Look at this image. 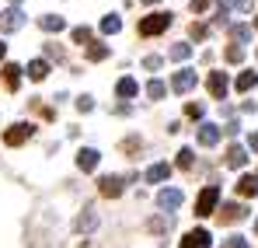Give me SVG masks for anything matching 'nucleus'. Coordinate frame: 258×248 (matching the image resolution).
<instances>
[{"label": "nucleus", "mask_w": 258, "mask_h": 248, "mask_svg": "<svg viewBox=\"0 0 258 248\" xmlns=\"http://www.w3.org/2000/svg\"><path fill=\"white\" fill-rule=\"evenodd\" d=\"M255 32H258V18H255Z\"/></svg>", "instance_id": "37998d69"}, {"label": "nucleus", "mask_w": 258, "mask_h": 248, "mask_svg": "<svg viewBox=\"0 0 258 248\" xmlns=\"http://www.w3.org/2000/svg\"><path fill=\"white\" fill-rule=\"evenodd\" d=\"M143 4H157V0H143Z\"/></svg>", "instance_id": "a19ab883"}, {"label": "nucleus", "mask_w": 258, "mask_h": 248, "mask_svg": "<svg viewBox=\"0 0 258 248\" xmlns=\"http://www.w3.org/2000/svg\"><path fill=\"white\" fill-rule=\"evenodd\" d=\"M105 56H108V45H101V42H94V45L87 49V60H94V63L105 60Z\"/></svg>", "instance_id": "bb28decb"}, {"label": "nucleus", "mask_w": 258, "mask_h": 248, "mask_svg": "<svg viewBox=\"0 0 258 248\" xmlns=\"http://www.w3.org/2000/svg\"><path fill=\"white\" fill-rule=\"evenodd\" d=\"M174 21V14H164V11H154V14H147V18H140V35H147V39H154V35H161V32H168Z\"/></svg>", "instance_id": "f257e3e1"}, {"label": "nucleus", "mask_w": 258, "mask_h": 248, "mask_svg": "<svg viewBox=\"0 0 258 248\" xmlns=\"http://www.w3.org/2000/svg\"><path fill=\"white\" fill-rule=\"evenodd\" d=\"M248 147H251V151H258V133H251V136H248Z\"/></svg>", "instance_id": "58836bf2"}, {"label": "nucleus", "mask_w": 258, "mask_h": 248, "mask_svg": "<svg viewBox=\"0 0 258 248\" xmlns=\"http://www.w3.org/2000/svg\"><path fill=\"white\" fill-rule=\"evenodd\" d=\"M192 39H206V25H192Z\"/></svg>", "instance_id": "c9c22d12"}, {"label": "nucleus", "mask_w": 258, "mask_h": 248, "mask_svg": "<svg viewBox=\"0 0 258 248\" xmlns=\"http://www.w3.org/2000/svg\"><path fill=\"white\" fill-rule=\"evenodd\" d=\"M251 87H258V74L255 70H244V74L237 77V91H251Z\"/></svg>", "instance_id": "412c9836"}, {"label": "nucleus", "mask_w": 258, "mask_h": 248, "mask_svg": "<svg viewBox=\"0 0 258 248\" xmlns=\"http://www.w3.org/2000/svg\"><path fill=\"white\" fill-rule=\"evenodd\" d=\"M241 60H244V49L241 45H230L227 49V63H241Z\"/></svg>", "instance_id": "c85d7f7f"}, {"label": "nucleus", "mask_w": 258, "mask_h": 248, "mask_svg": "<svg viewBox=\"0 0 258 248\" xmlns=\"http://www.w3.org/2000/svg\"><path fill=\"white\" fill-rule=\"evenodd\" d=\"M11 4H14V7H18V4H21V0H11Z\"/></svg>", "instance_id": "79ce46f5"}, {"label": "nucleus", "mask_w": 258, "mask_h": 248, "mask_svg": "<svg viewBox=\"0 0 258 248\" xmlns=\"http://www.w3.org/2000/svg\"><path fill=\"white\" fill-rule=\"evenodd\" d=\"M4 56H7V45H4V42H0V60H4Z\"/></svg>", "instance_id": "ea45409f"}, {"label": "nucleus", "mask_w": 258, "mask_h": 248, "mask_svg": "<svg viewBox=\"0 0 258 248\" xmlns=\"http://www.w3.org/2000/svg\"><path fill=\"white\" fill-rule=\"evenodd\" d=\"M98 158H101V154H98L94 147H84V151L77 154V168H81V171H94V168H98Z\"/></svg>", "instance_id": "f8f14e48"}, {"label": "nucleus", "mask_w": 258, "mask_h": 248, "mask_svg": "<svg viewBox=\"0 0 258 248\" xmlns=\"http://www.w3.org/2000/svg\"><path fill=\"white\" fill-rule=\"evenodd\" d=\"M206 87H210V94H213L216 102H223V98H227V87H230V81H227V74H210Z\"/></svg>", "instance_id": "6e6552de"}, {"label": "nucleus", "mask_w": 258, "mask_h": 248, "mask_svg": "<svg viewBox=\"0 0 258 248\" xmlns=\"http://www.w3.org/2000/svg\"><path fill=\"white\" fill-rule=\"evenodd\" d=\"M171 87L178 91V94H188L192 87H196V70H188V67H181L178 74L171 77Z\"/></svg>", "instance_id": "39448f33"}, {"label": "nucleus", "mask_w": 258, "mask_h": 248, "mask_svg": "<svg viewBox=\"0 0 258 248\" xmlns=\"http://www.w3.org/2000/svg\"><path fill=\"white\" fill-rule=\"evenodd\" d=\"M255 231H258V220H255Z\"/></svg>", "instance_id": "c03bdc74"}, {"label": "nucleus", "mask_w": 258, "mask_h": 248, "mask_svg": "<svg viewBox=\"0 0 258 248\" xmlns=\"http://www.w3.org/2000/svg\"><path fill=\"white\" fill-rule=\"evenodd\" d=\"M150 231H157V234H164V231H171V217H168V213H161V217H154V220H150Z\"/></svg>", "instance_id": "b1692460"}, {"label": "nucleus", "mask_w": 258, "mask_h": 248, "mask_svg": "<svg viewBox=\"0 0 258 248\" xmlns=\"http://www.w3.org/2000/svg\"><path fill=\"white\" fill-rule=\"evenodd\" d=\"M244 213H248V210L241 207V203H223L220 220H223V224H237V220H244Z\"/></svg>", "instance_id": "9b49d317"}, {"label": "nucleus", "mask_w": 258, "mask_h": 248, "mask_svg": "<svg viewBox=\"0 0 258 248\" xmlns=\"http://www.w3.org/2000/svg\"><path fill=\"white\" fill-rule=\"evenodd\" d=\"M185 112H188L192 119H203V112H206V109H203L199 102H188V105H185Z\"/></svg>", "instance_id": "7c9ffc66"}, {"label": "nucleus", "mask_w": 258, "mask_h": 248, "mask_svg": "<svg viewBox=\"0 0 258 248\" xmlns=\"http://www.w3.org/2000/svg\"><path fill=\"white\" fill-rule=\"evenodd\" d=\"M181 200H185V196H181V189H161V192H157V207L168 210V213L181 207Z\"/></svg>", "instance_id": "0eeeda50"}, {"label": "nucleus", "mask_w": 258, "mask_h": 248, "mask_svg": "<svg viewBox=\"0 0 258 248\" xmlns=\"http://www.w3.org/2000/svg\"><path fill=\"white\" fill-rule=\"evenodd\" d=\"M168 56L181 63V60H188V56H192V45H188V42H174V45H171V53H168Z\"/></svg>", "instance_id": "5701e85b"}, {"label": "nucleus", "mask_w": 258, "mask_h": 248, "mask_svg": "<svg viewBox=\"0 0 258 248\" xmlns=\"http://www.w3.org/2000/svg\"><path fill=\"white\" fill-rule=\"evenodd\" d=\"M168 175H171V165H154V168H147L143 178H147V182H164Z\"/></svg>", "instance_id": "a211bd4d"}, {"label": "nucleus", "mask_w": 258, "mask_h": 248, "mask_svg": "<svg viewBox=\"0 0 258 248\" xmlns=\"http://www.w3.org/2000/svg\"><path fill=\"white\" fill-rule=\"evenodd\" d=\"M237 129H241L237 123H227V129H220V133H227V136H237Z\"/></svg>", "instance_id": "e433bc0d"}, {"label": "nucleus", "mask_w": 258, "mask_h": 248, "mask_svg": "<svg viewBox=\"0 0 258 248\" xmlns=\"http://www.w3.org/2000/svg\"><path fill=\"white\" fill-rule=\"evenodd\" d=\"M237 192L241 196H258V175H241L237 178Z\"/></svg>", "instance_id": "ddd939ff"}, {"label": "nucleus", "mask_w": 258, "mask_h": 248, "mask_svg": "<svg viewBox=\"0 0 258 248\" xmlns=\"http://www.w3.org/2000/svg\"><path fill=\"white\" fill-rule=\"evenodd\" d=\"M74 227H77V231H94V227H98V213H94V210L87 207L84 213H81V217L74 220Z\"/></svg>", "instance_id": "4468645a"}, {"label": "nucleus", "mask_w": 258, "mask_h": 248, "mask_svg": "<svg viewBox=\"0 0 258 248\" xmlns=\"http://www.w3.org/2000/svg\"><path fill=\"white\" fill-rule=\"evenodd\" d=\"M244 161H248V151L234 143V147L227 151V165H230V168H244Z\"/></svg>", "instance_id": "dca6fc26"}, {"label": "nucleus", "mask_w": 258, "mask_h": 248, "mask_svg": "<svg viewBox=\"0 0 258 248\" xmlns=\"http://www.w3.org/2000/svg\"><path fill=\"white\" fill-rule=\"evenodd\" d=\"M230 35L237 42H248L251 39V25H230Z\"/></svg>", "instance_id": "a878e982"}, {"label": "nucleus", "mask_w": 258, "mask_h": 248, "mask_svg": "<svg viewBox=\"0 0 258 248\" xmlns=\"http://www.w3.org/2000/svg\"><path fill=\"white\" fill-rule=\"evenodd\" d=\"M32 136H35V126L32 123H14L7 133H4V143H7V147H21V143L32 140Z\"/></svg>", "instance_id": "f03ea898"}, {"label": "nucleus", "mask_w": 258, "mask_h": 248, "mask_svg": "<svg viewBox=\"0 0 258 248\" xmlns=\"http://www.w3.org/2000/svg\"><path fill=\"white\" fill-rule=\"evenodd\" d=\"M119 28H122L119 14H105V18H101V32H105V35H115Z\"/></svg>", "instance_id": "aec40b11"}, {"label": "nucleus", "mask_w": 258, "mask_h": 248, "mask_svg": "<svg viewBox=\"0 0 258 248\" xmlns=\"http://www.w3.org/2000/svg\"><path fill=\"white\" fill-rule=\"evenodd\" d=\"M74 42H81V45H84V42H91V28H87V25L74 28Z\"/></svg>", "instance_id": "c756f323"}, {"label": "nucleus", "mask_w": 258, "mask_h": 248, "mask_svg": "<svg viewBox=\"0 0 258 248\" xmlns=\"http://www.w3.org/2000/svg\"><path fill=\"white\" fill-rule=\"evenodd\" d=\"M223 248H251V245H248V238H241V234H230V238L223 241Z\"/></svg>", "instance_id": "cd10ccee"}, {"label": "nucleus", "mask_w": 258, "mask_h": 248, "mask_svg": "<svg viewBox=\"0 0 258 248\" xmlns=\"http://www.w3.org/2000/svg\"><path fill=\"white\" fill-rule=\"evenodd\" d=\"M220 203V189L216 185H206L203 192H199V200H196V217H210Z\"/></svg>", "instance_id": "7ed1b4c3"}, {"label": "nucleus", "mask_w": 258, "mask_h": 248, "mask_svg": "<svg viewBox=\"0 0 258 248\" xmlns=\"http://www.w3.org/2000/svg\"><path fill=\"white\" fill-rule=\"evenodd\" d=\"M25 25V14L18 11V7H7V11H0V32H18Z\"/></svg>", "instance_id": "20e7f679"}, {"label": "nucleus", "mask_w": 258, "mask_h": 248, "mask_svg": "<svg viewBox=\"0 0 258 248\" xmlns=\"http://www.w3.org/2000/svg\"><path fill=\"white\" fill-rule=\"evenodd\" d=\"M178 168H192V151H178Z\"/></svg>", "instance_id": "2f4dec72"}, {"label": "nucleus", "mask_w": 258, "mask_h": 248, "mask_svg": "<svg viewBox=\"0 0 258 248\" xmlns=\"http://www.w3.org/2000/svg\"><path fill=\"white\" fill-rule=\"evenodd\" d=\"M192 11H196V14H203V11H210V0H192Z\"/></svg>", "instance_id": "f704fd0d"}, {"label": "nucleus", "mask_w": 258, "mask_h": 248, "mask_svg": "<svg viewBox=\"0 0 258 248\" xmlns=\"http://www.w3.org/2000/svg\"><path fill=\"white\" fill-rule=\"evenodd\" d=\"M181 248H210V231H203V227L188 231V234L181 238Z\"/></svg>", "instance_id": "1a4fd4ad"}, {"label": "nucleus", "mask_w": 258, "mask_h": 248, "mask_svg": "<svg viewBox=\"0 0 258 248\" xmlns=\"http://www.w3.org/2000/svg\"><path fill=\"white\" fill-rule=\"evenodd\" d=\"M77 109H81V112H91V109H94V98H91V94H81V98H77Z\"/></svg>", "instance_id": "473e14b6"}, {"label": "nucleus", "mask_w": 258, "mask_h": 248, "mask_svg": "<svg viewBox=\"0 0 258 248\" xmlns=\"http://www.w3.org/2000/svg\"><path fill=\"white\" fill-rule=\"evenodd\" d=\"M147 94H150L154 102H161V98L168 94V87H164V81H150V84H147Z\"/></svg>", "instance_id": "393cba45"}, {"label": "nucleus", "mask_w": 258, "mask_h": 248, "mask_svg": "<svg viewBox=\"0 0 258 248\" xmlns=\"http://www.w3.org/2000/svg\"><path fill=\"white\" fill-rule=\"evenodd\" d=\"M18 81H21V67H18V63H7V67H4V84L14 91V87H18Z\"/></svg>", "instance_id": "f3484780"}, {"label": "nucleus", "mask_w": 258, "mask_h": 248, "mask_svg": "<svg viewBox=\"0 0 258 248\" xmlns=\"http://www.w3.org/2000/svg\"><path fill=\"white\" fill-rule=\"evenodd\" d=\"M115 91H119V98H133L140 87H136V81H133V77H122V81L115 84Z\"/></svg>", "instance_id": "4be33fe9"}, {"label": "nucleus", "mask_w": 258, "mask_h": 248, "mask_svg": "<svg viewBox=\"0 0 258 248\" xmlns=\"http://www.w3.org/2000/svg\"><path fill=\"white\" fill-rule=\"evenodd\" d=\"M136 147H140V140H136V136H129L126 143H122V151H136Z\"/></svg>", "instance_id": "4c0bfd02"}, {"label": "nucleus", "mask_w": 258, "mask_h": 248, "mask_svg": "<svg viewBox=\"0 0 258 248\" xmlns=\"http://www.w3.org/2000/svg\"><path fill=\"white\" fill-rule=\"evenodd\" d=\"M39 28H42V32H63L67 21H63L59 14H45V18H39Z\"/></svg>", "instance_id": "2eb2a0df"}, {"label": "nucleus", "mask_w": 258, "mask_h": 248, "mask_svg": "<svg viewBox=\"0 0 258 248\" xmlns=\"http://www.w3.org/2000/svg\"><path fill=\"white\" fill-rule=\"evenodd\" d=\"M161 63H164V60H161V56H147V60H143V67H147V70H157V67H161Z\"/></svg>", "instance_id": "72a5a7b5"}, {"label": "nucleus", "mask_w": 258, "mask_h": 248, "mask_svg": "<svg viewBox=\"0 0 258 248\" xmlns=\"http://www.w3.org/2000/svg\"><path fill=\"white\" fill-rule=\"evenodd\" d=\"M220 136H223V133H220V126H216V123H203V126H199V143H203V147H216Z\"/></svg>", "instance_id": "9d476101"}, {"label": "nucleus", "mask_w": 258, "mask_h": 248, "mask_svg": "<svg viewBox=\"0 0 258 248\" xmlns=\"http://www.w3.org/2000/svg\"><path fill=\"white\" fill-rule=\"evenodd\" d=\"M45 74H49V63L45 60H32L28 63V77L32 81H45Z\"/></svg>", "instance_id": "6ab92c4d"}, {"label": "nucleus", "mask_w": 258, "mask_h": 248, "mask_svg": "<svg viewBox=\"0 0 258 248\" xmlns=\"http://www.w3.org/2000/svg\"><path fill=\"white\" fill-rule=\"evenodd\" d=\"M98 189H101V196L115 200V196H122V178L119 175H101L98 178Z\"/></svg>", "instance_id": "423d86ee"}]
</instances>
